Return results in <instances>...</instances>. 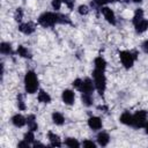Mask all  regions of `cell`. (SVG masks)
I'll use <instances>...</instances> for the list:
<instances>
[{
	"instance_id": "ffe728a7",
	"label": "cell",
	"mask_w": 148,
	"mask_h": 148,
	"mask_svg": "<svg viewBox=\"0 0 148 148\" xmlns=\"http://www.w3.org/2000/svg\"><path fill=\"white\" fill-rule=\"evenodd\" d=\"M27 123H28V126H29L30 131H36L37 130V124L35 121V117L34 116H29L28 119H27Z\"/></svg>"
},
{
	"instance_id": "7402d4cb",
	"label": "cell",
	"mask_w": 148,
	"mask_h": 148,
	"mask_svg": "<svg viewBox=\"0 0 148 148\" xmlns=\"http://www.w3.org/2000/svg\"><path fill=\"white\" fill-rule=\"evenodd\" d=\"M65 143H66V146H68V147H79L80 146V143L75 140V139H73V138H68L66 141H65Z\"/></svg>"
},
{
	"instance_id": "3957f363",
	"label": "cell",
	"mask_w": 148,
	"mask_h": 148,
	"mask_svg": "<svg viewBox=\"0 0 148 148\" xmlns=\"http://www.w3.org/2000/svg\"><path fill=\"white\" fill-rule=\"evenodd\" d=\"M92 75H94V80H95L94 83H95L98 92L102 95L104 92V90H105V76H104L103 72L98 71V69H95Z\"/></svg>"
},
{
	"instance_id": "4dcf8cb0",
	"label": "cell",
	"mask_w": 148,
	"mask_h": 148,
	"mask_svg": "<svg viewBox=\"0 0 148 148\" xmlns=\"http://www.w3.org/2000/svg\"><path fill=\"white\" fill-rule=\"evenodd\" d=\"M15 18H16L17 21H20V20L22 18V10H21V9H17V10H16V13H15Z\"/></svg>"
},
{
	"instance_id": "603a6c76",
	"label": "cell",
	"mask_w": 148,
	"mask_h": 148,
	"mask_svg": "<svg viewBox=\"0 0 148 148\" xmlns=\"http://www.w3.org/2000/svg\"><path fill=\"white\" fill-rule=\"evenodd\" d=\"M17 52H18L20 56H22V57H24V58H29V57H30L28 50H27L25 47H23V46H18V47H17Z\"/></svg>"
},
{
	"instance_id": "d590c367",
	"label": "cell",
	"mask_w": 148,
	"mask_h": 148,
	"mask_svg": "<svg viewBox=\"0 0 148 148\" xmlns=\"http://www.w3.org/2000/svg\"><path fill=\"white\" fill-rule=\"evenodd\" d=\"M145 127H146V133L148 134V121L146 123V125H145Z\"/></svg>"
},
{
	"instance_id": "30bf717a",
	"label": "cell",
	"mask_w": 148,
	"mask_h": 148,
	"mask_svg": "<svg viewBox=\"0 0 148 148\" xmlns=\"http://www.w3.org/2000/svg\"><path fill=\"white\" fill-rule=\"evenodd\" d=\"M12 121H13V124H14L15 126H17V127H22V126H24L25 123H27L25 118H24L23 116H21V114H15V116L13 117Z\"/></svg>"
},
{
	"instance_id": "5b68a950",
	"label": "cell",
	"mask_w": 148,
	"mask_h": 148,
	"mask_svg": "<svg viewBox=\"0 0 148 148\" xmlns=\"http://www.w3.org/2000/svg\"><path fill=\"white\" fill-rule=\"evenodd\" d=\"M119 56H120V59H121L123 65H124L126 68L132 67L133 61H134V56H133L130 51H121V52L119 53Z\"/></svg>"
},
{
	"instance_id": "9a60e30c",
	"label": "cell",
	"mask_w": 148,
	"mask_h": 148,
	"mask_svg": "<svg viewBox=\"0 0 148 148\" xmlns=\"http://www.w3.org/2000/svg\"><path fill=\"white\" fill-rule=\"evenodd\" d=\"M147 28H148V21L147 20H142L138 24H135V29L138 32H143Z\"/></svg>"
},
{
	"instance_id": "ac0fdd59",
	"label": "cell",
	"mask_w": 148,
	"mask_h": 148,
	"mask_svg": "<svg viewBox=\"0 0 148 148\" xmlns=\"http://www.w3.org/2000/svg\"><path fill=\"white\" fill-rule=\"evenodd\" d=\"M38 101H39V102H43V103H49V102L51 101V97H50L45 91L40 90L39 94H38Z\"/></svg>"
},
{
	"instance_id": "9c48e42d",
	"label": "cell",
	"mask_w": 148,
	"mask_h": 148,
	"mask_svg": "<svg viewBox=\"0 0 148 148\" xmlns=\"http://www.w3.org/2000/svg\"><path fill=\"white\" fill-rule=\"evenodd\" d=\"M88 125H89V127L92 128V130H99V128L102 127V121H101V119L97 118V117H91V118H89V120H88Z\"/></svg>"
},
{
	"instance_id": "6da1fadb",
	"label": "cell",
	"mask_w": 148,
	"mask_h": 148,
	"mask_svg": "<svg viewBox=\"0 0 148 148\" xmlns=\"http://www.w3.org/2000/svg\"><path fill=\"white\" fill-rule=\"evenodd\" d=\"M24 86H25V90L29 94H34L36 92L37 88H38V81L36 77V74L34 72H28L25 74L24 77Z\"/></svg>"
},
{
	"instance_id": "8d00e7d4",
	"label": "cell",
	"mask_w": 148,
	"mask_h": 148,
	"mask_svg": "<svg viewBox=\"0 0 148 148\" xmlns=\"http://www.w3.org/2000/svg\"><path fill=\"white\" fill-rule=\"evenodd\" d=\"M133 1H135V2H140L141 0H133Z\"/></svg>"
},
{
	"instance_id": "4fadbf2b",
	"label": "cell",
	"mask_w": 148,
	"mask_h": 148,
	"mask_svg": "<svg viewBox=\"0 0 148 148\" xmlns=\"http://www.w3.org/2000/svg\"><path fill=\"white\" fill-rule=\"evenodd\" d=\"M95 67H96V69L104 72V69H105V67H106L105 60H104L103 58H101V57L96 58V59H95Z\"/></svg>"
},
{
	"instance_id": "2e32d148",
	"label": "cell",
	"mask_w": 148,
	"mask_h": 148,
	"mask_svg": "<svg viewBox=\"0 0 148 148\" xmlns=\"http://www.w3.org/2000/svg\"><path fill=\"white\" fill-rule=\"evenodd\" d=\"M143 20V12L141 10V9H138L136 12H135V14H134V17H133V23H134V25L135 24H138L140 21H142Z\"/></svg>"
},
{
	"instance_id": "cb8c5ba5",
	"label": "cell",
	"mask_w": 148,
	"mask_h": 148,
	"mask_svg": "<svg viewBox=\"0 0 148 148\" xmlns=\"http://www.w3.org/2000/svg\"><path fill=\"white\" fill-rule=\"evenodd\" d=\"M0 51H1L2 53H9V52L12 51V47H10L9 44H7V43H2L1 46H0Z\"/></svg>"
},
{
	"instance_id": "484cf974",
	"label": "cell",
	"mask_w": 148,
	"mask_h": 148,
	"mask_svg": "<svg viewBox=\"0 0 148 148\" xmlns=\"http://www.w3.org/2000/svg\"><path fill=\"white\" fill-rule=\"evenodd\" d=\"M17 104H18V108H20L21 110H24V109H25V105H24V103H23V101H22V96H21V95L17 96Z\"/></svg>"
},
{
	"instance_id": "5bb4252c",
	"label": "cell",
	"mask_w": 148,
	"mask_h": 148,
	"mask_svg": "<svg viewBox=\"0 0 148 148\" xmlns=\"http://www.w3.org/2000/svg\"><path fill=\"white\" fill-rule=\"evenodd\" d=\"M52 119H53V123L54 124H57V125H62L64 124V116L61 114V113H59V112H54L53 114H52Z\"/></svg>"
},
{
	"instance_id": "ba28073f",
	"label": "cell",
	"mask_w": 148,
	"mask_h": 148,
	"mask_svg": "<svg viewBox=\"0 0 148 148\" xmlns=\"http://www.w3.org/2000/svg\"><path fill=\"white\" fill-rule=\"evenodd\" d=\"M62 101H64L65 104H68V105L73 104V102H74V92L72 90H64Z\"/></svg>"
},
{
	"instance_id": "f1b7e54d",
	"label": "cell",
	"mask_w": 148,
	"mask_h": 148,
	"mask_svg": "<svg viewBox=\"0 0 148 148\" xmlns=\"http://www.w3.org/2000/svg\"><path fill=\"white\" fill-rule=\"evenodd\" d=\"M94 1H95V3L102 6V5L106 3V2H113V1H116V0H94Z\"/></svg>"
},
{
	"instance_id": "52a82bcc",
	"label": "cell",
	"mask_w": 148,
	"mask_h": 148,
	"mask_svg": "<svg viewBox=\"0 0 148 148\" xmlns=\"http://www.w3.org/2000/svg\"><path fill=\"white\" fill-rule=\"evenodd\" d=\"M102 13H103L104 17L106 18V21H108L109 23H111V24H114V23H116L114 14H113V12H112L109 7H103V8H102Z\"/></svg>"
},
{
	"instance_id": "f546056e",
	"label": "cell",
	"mask_w": 148,
	"mask_h": 148,
	"mask_svg": "<svg viewBox=\"0 0 148 148\" xmlns=\"http://www.w3.org/2000/svg\"><path fill=\"white\" fill-rule=\"evenodd\" d=\"M79 13H80V14H87V13H88L87 6H80V7H79Z\"/></svg>"
},
{
	"instance_id": "d6986e66",
	"label": "cell",
	"mask_w": 148,
	"mask_h": 148,
	"mask_svg": "<svg viewBox=\"0 0 148 148\" xmlns=\"http://www.w3.org/2000/svg\"><path fill=\"white\" fill-rule=\"evenodd\" d=\"M49 138H50V140H51V146H57V147H59V146L61 145L58 135H56V134H53V133L50 132V133H49Z\"/></svg>"
},
{
	"instance_id": "4316f807",
	"label": "cell",
	"mask_w": 148,
	"mask_h": 148,
	"mask_svg": "<svg viewBox=\"0 0 148 148\" xmlns=\"http://www.w3.org/2000/svg\"><path fill=\"white\" fill-rule=\"evenodd\" d=\"M60 6H61V0H52V7L56 10H58L60 8Z\"/></svg>"
},
{
	"instance_id": "7c38bea8",
	"label": "cell",
	"mask_w": 148,
	"mask_h": 148,
	"mask_svg": "<svg viewBox=\"0 0 148 148\" xmlns=\"http://www.w3.org/2000/svg\"><path fill=\"white\" fill-rule=\"evenodd\" d=\"M109 140H110L109 135L106 133H104V132H102V133H99L97 135V141H98V143L101 146H106L109 143Z\"/></svg>"
},
{
	"instance_id": "7a4b0ae2",
	"label": "cell",
	"mask_w": 148,
	"mask_h": 148,
	"mask_svg": "<svg viewBox=\"0 0 148 148\" xmlns=\"http://www.w3.org/2000/svg\"><path fill=\"white\" fill-rule=\"evenodd\" d=\"M38 22L43 27H51V25L60 22V15H57L53 13H44L39 16Z\"/></svg>"
},
{
	"instance_id": "d4e9b609",
	"label": "cell",
	"mask_w": 148,
	"mask_h": 148,
	"mask_svg": "<svg viewBox=\"0 0 148 148\" xmlns=\"http://www.w3.org/2000/svg\"><path fill=\"white\" fill-rule=\"evenodd\" d=\"M24 140L28 141V142H32L34 141V134H32V131L28 132L24 134Z\"/></svg>"
},
{
	"instance_id": "d6a6232c",
	"label": "cell",
	"mask_w": 148,
	"mask_h": 148,
	"mask_svg": "<svg viewBox=\"0 0 148 148\" xmlns=\"http://www.w3.org/2000/svg\"><path fill=\"white\" fill-rule=\"evenodd\" d=\"M64 1H65V3H66L69 8H72L73 5H74V0H64Z\"/></svg>"
},
{
	"instance_id": "83f0119b",
	"label": "cell",
	"mask_w": 148,
	"mask_h": 148,
	"mask_svg": "<svg viewBox=\"0 0 148 148\" xmlns=\"http://www.w3.org/2000/svg\"><path fill=\"white\" fill-rule=\"evenodd\" d=\"M73 86H74L76 89H79V90H80V88H81V86H82V80L76 79V80L73 82Z\"/></svg>"
},
{
	"instance_id": "836d02e7",
	"label": "cell",
	"mask_w": 148,
	"mask_h": 148,
	"mask_svg": "<svg viewBox=\"0 0 148 148\" xmlns=\"http://www.w3.org/2000/svg\"><path fill=\"white\" fill-rule=\"evenodd\" d=\"M142 49H143V51H145L146 53H148V40H146V42L142 44Z\"/></svg>"
},
{
	"instance_id": "277c9868",
	"label": "cell",
	"mask_w": 148,
	"mask_h": 148,
	"mask_svg": "<svg viewBox=\"0 0 148 148\" xmlns=\"http://www.w3.org/2000/svg\"><path fill=\"white\" fill-rule=\"evenodd\" d=\"M147 123V113L146 111H138L133 116V124L135 127H143Z\"/></svg>"
},
{
	"instance_id": "8992f818",
	"label": "cell",
	"mask_w": 148,
	"mask_h": 148,
	"mask_svg": "<svg viewBox=\"0 0 148 148\" xmlns=\"http://www.w3.org/2000/svg\"><path fill=\"white\" fill-rule=\"evenodd\" d=\"M94 90V83L90 79H86L84 81H82V86L80 88V91L84 92V94H91Z\"/></svg>"
},
{
	"instance_id": "44dd1931",
	"label": "cell",
	"mask_w": 148,
	"mask_h": 148,
	"mask_svg": "<svg viewBox=\"0 0 148 148\" xmlns=\"http://www.w3.org/2000/svg\"><path fill=\"white\" fill-rule=\"evenodd\" d=\"M82 102L86 104V105H91L92 103V97H91V94H82Z\"/></svg>"
},
{
	"instance_id": "e0dca14e",
	"label": "cell",
	"mask_w": 148,
	"mask_h": 148,
	"mask_svg": "<svg viewBox=\"0 0 148 148\" xmlns=\"http://www.w3.org/2000/svg\"><path fill=\"white\" fill-rule=\"evenodd\" d=\"M18 29H20V31H22V32H24V34H31V32L34 31V28H32V25H31V24H29V23H24V24H21Z\"/></svg>"
},
{
	"instance_id": "1f68e13d",
	"label": "cell",
	"mask_w": 148,
	"mask_h": 148,
	"mask_svg": "<svg viewBox=\"0 0 148 148\" xmlns=\"http://www.w3.org/2000/svg\"><path fill=\"white\" fill-rule=\"evenodd\" d=\"M83 147H91V148H95V143L92 141H84L83 142Z\"/></svg>"
},
{
	"instance_id": "e575fe53",
	"label": "cell",
	"mask_w": 148,
	"mask_h": 148,
	"mask_svg": "<svg viewBox=\"0 0 148 148\" xmlns=\"http://www.w3.org/2000/svg\"><path fill=\"white\" fill-rule=\"evenodd\" d=\"M18 147H29V142L24 140L23 142H20V143H18Z\"/></svg>"
},
{
	"instance_id": "8fae6325",
	"label": "cell",
	"mask_w": 148,
	"mask_h": 148,
	"mask_svg": "<svg viewBox=\"0 0 148 148\" xmlns=\"http://www.w3.org/2000/svg\"><path fill=\"white\" fill-rule=\"evenodd\" d=\"M120 121L125 125H132L133 124V116L130 114V112H124L120 117Z\"/></svg>"
}]
</instances>
